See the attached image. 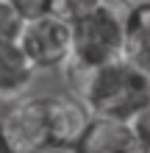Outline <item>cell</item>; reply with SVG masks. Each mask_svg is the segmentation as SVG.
<instances>
[{"label":"cell","instance_id":"4","mask_svg":"<svg viewBox=\"0 0 150 153\" xmlns=\"http://www.w3.org/2000/svg\"><path fill=\"white\" fill-rule=\"evenodd\" d=\"M20 45L28 53V59L36 64V70H64V64L72 59V25L50 14L31 17L25 20Z\"/></svg>","mask_w":150,"mask_h":153},{"label":"cell","instance_id":"11","mask_svg":"<svg viewBox=\"0 0 150 153\" xmlns=\"http://www.w3.org/2000/svg\"><path fill=\"white\" fill-rule=\"evenodd\" d=\"M17 8L25 14V20H31V17H42L47 14V3L50 0H14Z\"/></svg>","mask_w":150,"mask_h":153},{"label":"cell","instance_id":"10","mask_svg":"<svg viewBox=\"0 0 150 153\" xmlns=\"http://www.w3.org/2000/svg\"><path fill=\"white\" fill-rule=\"evenodd\" d=\"M25 28V14L17 8L14 0H0V42L3 39H20Z\"/></svg>","mask_w":150,"mask_h":153},{"label":"cell","instance_id":"12","mask_svg":"<svg viewBox=\"0 0 150 153\" xmlns=\"http://www.w3.org/2000/svg\"><path fill=\"white\" fill-rule=\"evenodd\" d=\"M36 153H81L78 145H61V142H47L45 148H39Z\"/></svg>","mask_w":150,"mask_h":153},{"label":"cell","instance_id":"8","mask_svg":"<svg viewBox=\"0 0 150 153\" xmlns=\"http://www.w3.org/2000/svg\"><path fill=\"white\" fill-rule=\"evenodd\" d=\"M125 59L131 61V64H136L142 73L150 75V0L131 6Z\"/></svg>","mask_w":150,"mask_h":153},{"label":"cell","instance_id":"2","mask_svg":"<svg viewBox=\"0 0 150 153\" xmlns=\"http://www.w3.org/2000/svg\"><path fill=\"white\" fill-rule=\"evenodd\" d=\"M131 3L125 0H103L83 20L72 25V59L83 67H100L109 61L125 59Z\"/></svg>","mask_w":150,"mask_h":153},{"label":"cell","instance_id":"1","mask_svg":"<svg viewBox=\"0 0 150 153\" xmlns=\"http://www.w3.org/2000/svg\"><path fill=\"white\" fill-rule=\"evenodd\" d=\"M64 78L72 95L86 103L92 117L136 123L150 109V75L128 59H117L100 67L67 61Z\"/></svg>","mask_w":150,"mask_h":153},{"label":"cell","instance_id":"7","mask_svg":"<svg viewBox=\"0 0 150 153\" xmlns=\"http://www.w3.org/2000/svg\"><path fill=\"white\" fill-rule=\"evenodd\" d=\"M36 75V64L22 50L20 39H3L0 42V97L17 100L31 86Z\"/></svg>","mask_w":150,"mask_h":153},{"label":"cell","instance_id":"5","mask_svg":"<svg viewBox=\"0 0 150 153\" xmlns=\"http://www.w3.org/2000/svg\"><path fill=\"white\" fill-rule=\"evenodd\" d=\"M47 100V125H50V142L61 145H78L83 139L86 128L92 125V111L83 100L72 95H45Z\"/></svg>","mask_w":150,"mask_h":153},{"label":"cell","instance_id":"15","mask_svg":"<svg viewBox=\"0 0 150 153\" xmlns=\"http://www.w3.org/2000/svg\"><path fill=\"white\" fill-rule=\"evenodd\" d=\"M3 103H6V100H3V97H0V109H3Z\"/></svg>","mask_w":150,"mask_h":153},{"label":"cell","instance_id":"3","mask_svg":"<svg viewBox=\"0 0 150 153\" xmlns=\"http://www.w3.org/2000/svg\"><path fill=\"white\" fill-rule=\"evenodd\" d=\"M0 134L11 153H36L50 142L45 95L6 100L0 109Z\"/></svg>","mask_w":150,"mask_h":153},{"label":"cell","instance_id":"6","mask_svg":"<svg viewBox=\"0 0 150 153\" xmlns=\"http://www.w3.org/2000/svg\"><path fill=\"white\" fill-rule=\"evenodd\" d=\"M78 150L81 153H136L139 150L136 125L95 117L83 139L78 142Z\"/></svg>","mask_w":150,"mask_h":153},{"label":"cell","instance_id":"13","mask_svg":"<svg viewBox=\"0 0 150 153\" xmlns=\"http://www.w3.org/2000/svg\"><path fill=\"white\" fill-rule=\"evenodd\" d=\"M136 137H139V150L136 153H150V128L147 125H136Z\"/></svg>","mask_w":150,"mask_h":153},{"label":"cell","instance_id":"9","mask_svg":"<svg viewBox=\"0 0 150 153\" xmlns=\"http://www.w3.org/2000/svg\"><path fill=\"white\" fill-rule=\"evenodd\" d=\"M100 3L103 0H50L47 3V14L61 20V22H67V25H75L89 11H95Z\"/></svg>","mask_w":150,"mask_h":153},{"label":"cell","instance_id":"14","mask_svg":"<svg viewBox=\"0 0 150 153\" xmlns=\"http://www.w3.org/2000/svg\"><path fill=\"white\" fill-rule=\"evenodd\" d=\"M0 153H11V148H8L6 139H3V134H0Z\"/></svg>","mask_w":150,"mask_h":153}]
</instances>
